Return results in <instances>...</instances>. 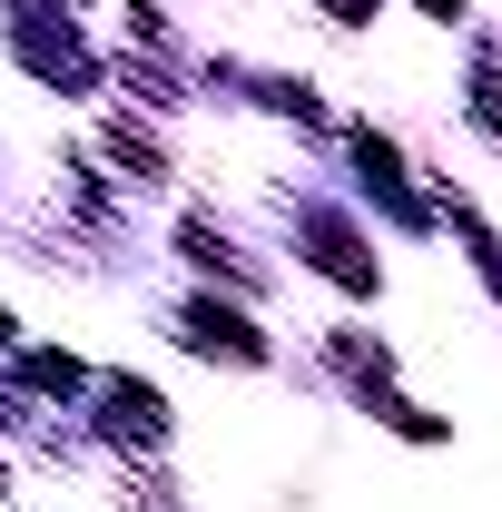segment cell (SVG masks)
<instances>
[{
	"label": "cell",
	"mask_w": 502,
	"mask_h": 512,
	"mask_svg": "<svg viewBox=\"0 0 502 512\" xmlns=\"http://www.w3.org/2000/svg\"><path fill=\"white\" fill-rule=\"evenodd\" d=\"M335 10H345V20H355V10H365V0H335Z\"/></svg>",
	"instance_id": "1"
}]
</instances>
